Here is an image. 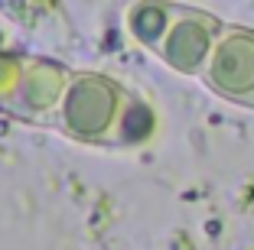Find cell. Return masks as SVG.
Segmentation results:
<instances>
[{"label": "cell", "instance_id": "cell-1", "mask_svg": "<svg viewBox=\"0 0 254 250\" xmlns=\"http://www.w3.org/2000/svg\"><path fill=\"white\" fill-rule=\"evenodd\" d=\"M124 95L114 81L101 75H78L68 81L65 95L59 104V127L75 140H111L114 124H118Z\"/></svg>", "mask_w": 254, "mask_h": 250}, {"label": "cell", "instance_id": "cell-2", "mask_svg": "<svg viewBox=\"0 0 254 250\" xmlns=\"http://www.w3.org/2000/svg\"><path fill=\"white\" fill-rule=\"evenodd\" d=\"M202 78L215 95L254 107V30L225 26Z\"/></svg>", "mask_w": 254, "mask_h": 250}, {"label": "cell", "instance_id": "cell-3", "mask_svg": "<svg viewBox=\"0 0 254 250\" xmlns=\"http://www.w3.org/2000/svg\"><path fill=\"white\" fill-rule=\"evenodd\" d=\"M222 30L225 26L212 13L195 10V7H180V13H176L173 26L166 30L163 43L157 46V55L183 75H202Z\"/></svg>", "mask_w": 254, "mask_h": 250}, {"label": "cell", "instance_id": "cell-4", "mask_svg": "<svg viewBox=\"0 0 254 250\" xmlns=\"http://www.w3.org/2000/svg\"><path fill=\"white\" fill-rule=\"evenodd\" d=\"M65 72L53 62H36L30 72L20 78L13 98H16V107L33 117V114H49V110H59L62 95H65Z\"/></svg>", "mask_w": 254, "mask_h": 250}, {"label": "cell", "instance_id": "cell-5", "mask_svg": "<svg viewBox=\"0 0 254 250\" xmlns=\"http://www.w3.org/2000/svg\"><path fill=\"white\" fill-rule=\"evenodd\" d=\"M180 7H173V3H163V0H140L137 7H130L127 13V26L134 33L137 43H143L147 49L157 52V46L163 43L166 30L173 26Z\"/></svg>", "mask_w": 254, "mask_h": 250}, {"label": "cell", "instance_id": "cell-6", "mask_svg": "<svg viewBox=\"0 0 254 250\" xmlns=\"http://www.w3.org/2000/svg\"><path fill=\"white\" fill-rule=\"evenodd\" d=\"M157 130V114L143 98L124 95V104H121L118 124H114L111 140L114 143H147Z\"/></svg>", "mask_w": 254, "mask_h": 250}]
</instances>
